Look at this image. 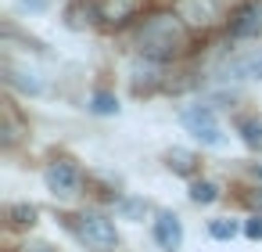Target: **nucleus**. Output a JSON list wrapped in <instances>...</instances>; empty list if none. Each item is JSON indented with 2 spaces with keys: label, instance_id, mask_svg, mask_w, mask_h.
Returning <instances> with one entry per match:
<instances>
[{
  "label": "nucleus",
  "instance_id": "1",
  "mask_svg": "<svg viewBox=\"0 0 262 252\" xmlns=\"http://www.w3.org/2000/svg\"><path fill=\"white\" fill-rule=\"evenodd\" d=\"M183 26H180V18H172V15H158V18H151L144 29H140V36H137V44H140V51L147 54V58H155V62H169V58H176L180 51H183Z\"/></svg>",
  "mask_w": 262,
  "mask_h": 252
},
{
  "label": "nucleus",
  "instance_id": "2",
  "mask_svg": "<svg viewBox=\"0 0 262 252\" xmlns=\"http://www.w3.org/2000/svg\"><path fill=\"white\" fill-rule=\"evenodd\" d=\"M183 126H187V133L194 137V141H201V144H208V148H219L226 137H223V126H219V119H215V112L208 108V105H190V108H183Z\"/></svg>",
  "mask_w": 262,
  "mask_h": 252
},
{
  "label": "nucleus",
  "instance_id": "3",
  "mask_svg": "<svg viewBox=\"0 0 262 252\" xmlns=\"http://www.w3.org/2000/svg\"><path fill=\"white\" fill-rule=\"evenodd\" d=\"M76 234L90 245V248H115L119 245V234H115V223L101 212H83L76 216Z\"/></svg>",
  "mask_w": 262,
  "mask_h": 252
},
{
  "label": "nucleus",
  "instance_id": "4",
  "mask_svg": "<svg viewBox=\"0 0 262 252\" xmlns=\"http://www.w3.org/2000/svg\"><path fill=\"white\" fill-rule=\"evenodd\" d=\"M43 184L54 198H76L79 187H83V173L72 162H51L47 173H43Z\"/></svg>",
  "mask_w": 262,
  "mask_h": 252
},
{
  "label": "nucleus",
  "instance_id": "5",
  "mask_svg": "<svg viewBox=\"0 0 262 252\" xmlns=\"http://www.w3.org/2000/svg\"><path fill=\"white\" fill-rule=\"evenodd\" d=\"M230 33H233L237 40H248V36H258V33H262V4H258V0H248V4L233 15Z\"/></svg>",
  "mask_w": 262,
  "mask_h": 252
},
{
  "label": "nucleus",
  "instance_id": "6",
  "mask_svg": "<svg viewBox=\"0 0 262 252\" xmlns=\"http://www.w3.org/2000/svg\"><path fill=\"white\" fill-rule=\"evenodd\" d=\"M155 241H158L165 252H176V248L183 245V223H180L176 212H162V216L155 220Z\"/></svg>",
  "mask_w": 262,
  "mask_h": 252
},
{
  "label": "nucleus",
  "instance_id": "7",
  "mask_svg": "<svg viewBox=\"0 0 262 252\" xmlns=\"http://www.w3.org/2000/svg\"><path fill=\"white\" fill-rule=\"evenodd\" d=\"M226 76L230 80H262V47L258 51H248L241 58H233L226 65Z\"/></svg>",
  "mask_w": 262,
  "mask_h": 252
},
{
  "label": "nucleus",
  "instance_id": "8",
  "mask_svg": "<svg viewBox=\"0 0 262 252\" xmlns=\"http://www.w3.org/2000/svg\"><path fill=\"white\" fill-rule=\"evenodd\" d=\"M4 76H8V83L11 87H18V90H26V94H43V80H36V72H22V69H4Z\"/></svg>",
  "mask_w": 262,
  "mask_h": 252
},
{
  "label": "nucleus",
  "instance_id": "9",
  "mask_svg": "<svg viewBox=\"0 0 262 252\" xmlns=\"http://www.w3.org/2000/svg\"><path fill=\"white\" fill-rule=\"evenodd\" d=\"M165 162H169V169H172V173H183V177H187V173H194V155H190V151H183V148H172V151L165 155Z\"/></svg>",
  "mask_w": 262,
  "mask_h": 252
},
{
  "label": "nucleus",
  "instance_id": "10",
  "mask_svg": "<svg viewBox=\"0 0 262 252\" xmlns=\"http://www.w3.org/2000/svg\"><path fill=\"white\" fill-rule=\"evenodd\" d=\"M215 198H219V187H215L212 180H194V184H190V202L208 205V202H215Z\"/></svg>",
  "mask_w": 262,
  "mask_h": 252
},
{
  "label": "nucleus",
  "instance_id": "11",
  "mask_svg": "<svg viewBox=\"0 0 262 252\" xmlns=\"http://www.w3.org/2000/svg\"><path fill=\"white\" fill-rule=\"evenodd\" d=\"M90 112H97V115H115V112H119V98L108 94V90H101V94H94Z\"/></svg>",
  "mask_w": 262,
  "mask_h": 252
},
{
  "label": "nucleus",
  "instance_id": "12",
  "mask_svg": "<svg viewBox=\"0 0 262 252\" xmlns=\"http://www.w3.org/2000/svg\"><path fill=\"white\" fill-rule=\"evenodd\" d=\"M241 137H244V144L248 148H262V119H244L241 123Z\"/></svg>",
  "mask_w": 262,
  "mask_h": 252
},
{
  "label": "nucleus",
  "instance_id": "13",
  "mask_svg": "<svg viewBox=\"0 0 262 252\" xmlns=\"http://www.w3.org/2000/svg\"><path fill=\"white\" fill-rule=\"evenodd\" d=\"M237 230H241V227H237L233 220H212V223H208V234H212L215 241H230V238H237Z\"/></svg>",
  "mask_w": 262,
  "mask_h": 252
},
{
  "label": "nucleus",
  "instance_id": "14",
  "mask_svg": "<svg viewBox=\"0 0 262 252\" xmlns=\"http://www.w3.org/2000/svg\"><path fill=\"white\" fill-rule=\"evenodd\" d=\"M119 212H122L126 220H144L147 202H144V198H122V202H119Z\"/></svg>",
  "mask_w": 262,
  "mask_h": 252
},
{
  "label": "nucleus",
  "instance_id": "15",
  "mask_svg": "<svg viewBox=\"0 0 262 252\" xmlns=\"http://www.w3.org/2000/svg\"><path fill=\"white\" fill-rule=\"evenodd\" d=\"M11 223L15 227H33L36 223V209L33 205H15L11 209Z\"/></svg>",
  "mask_w": 262,
  "mask_h": 252
},
{
  "label": "nucleus",
  "instance_id": "16",
  "mask_svg": "<svg viewBox=\"0 0 262 252\" xmlns=\"http://www.w3.org/2000/svg\"><path fill=\"white\" fill-rule=\"evenodd\" d=\"M244 234H248L251 241H262V216H251V220L244 223Z\"/></svg>",
  "mask_w": 262,
  "mask_h": 252
},
{
  "label": "nucleus",
  "instance_id": "17",
  "mask_svg": "<svg viewBox=\"0 0 262 252\" xmlns=\"http://www.w3.org/2000/svg\"><path fill=\"white\" fill-rule=\"evenodd\" d=\"M26 252H54V248L43 245V241H33V245H26Z\"/></svg>",
  "mask_w": 262,
  "mask_h": 252
},
{
  "label": "nucleus",
  "instance_id": "18",
  "mask_svg": "<svg viewBox=\"0 0 262 252\" xmlns=\"http://www.w3.org/2000/svg\"><path fill=\"white\" fill-rule=\"evenodd\" d=\"M255 205H262V191H258V195H255Z\"/></svg>",
  "mask_w": 262,
  "mask_h": 252
},
{
  "label": "nucleus",
  "instance_id": "19",
  "mask_svg": "<svg viewBox=\"0 0 262 252\" xmlns=\"http://www.w3.org/2000/svg\"><path fill=\"white\" fill-rule=\"evenodd\" d=\"M255 177H262V166H255Z\"/></svg>",
  "mask_w": 262,
  "mask_h": 252
}]
</instances>
